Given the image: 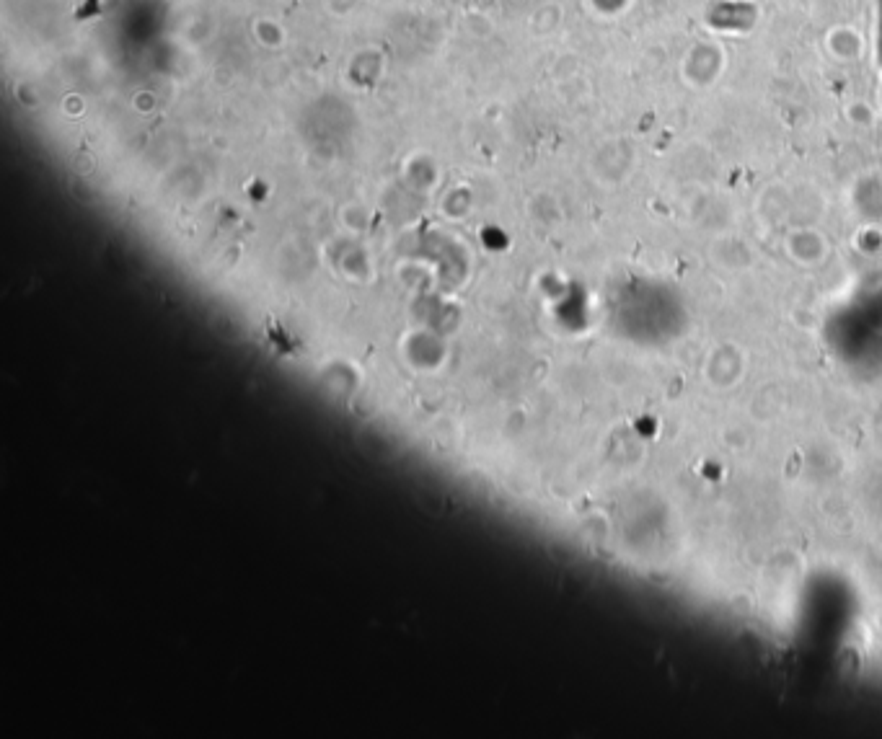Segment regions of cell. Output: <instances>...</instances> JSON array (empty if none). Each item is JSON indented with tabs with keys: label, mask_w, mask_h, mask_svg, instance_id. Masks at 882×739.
Returning a JSON list of instances; mask_svg holds the SVG:
<instances>
[{
	"label": "cell",
	"mask_w": 882,
	"mask_h": 739,
	"mask_svg": "<svg viewBox=\"0 0 882 739\" xmlns=\"http://www.w3.org/2000/svg\"><path fill=\"white\" fill-rule=\"evenodd\" d=\"M828 47H831L836 60H854L862 52V39H859L857 32H851V29H836L828 37Z\"/></svg>",
	"instance_id": "7a4b0ae2"
},
{
	"label": "cell",
	"mask_w": 882,
	"mask_h": 739,
	"mask_svg": "<svg viewBox=\"0 0 882 739\" xmlns=\"http://www.w3.org/2000/svg\"><path fill=\"white\" fill-rule=\"evenodd\" d=\"M686 65H691V70H686V81L694 83V86H709L720 75L722 52L717 47H696L686 57Z\"/></svg>",
	"instance_id": "6da1fadb"
}]
</instances>
